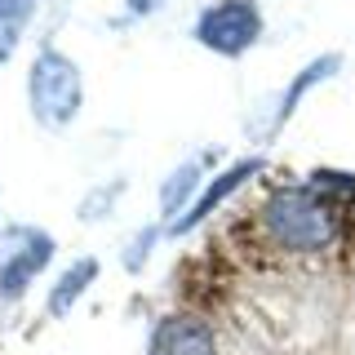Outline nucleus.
Masks as SVG:
<instances>
[{"mask_svg":"<svg viewBox=\"0 0 355 355\" xmlns=\"http://www.w3.org/2000/svg\"><path fill=\"white\" fill-rule=\"evenodd\" d=\"M196 182H200V164L191 160V164H182V169L160 187V209H164V214H178V205L196 191Z\"/></svg>","mask_w":355,"mask_h":355,"instance_id":"10","label":"nucleus"},{"mask_svg":"<svg viewBox=\"0 0 355 355\" xmlns=\"http://www.w3.org/2000/svg\"><path fill=\"white\" fill-rule=\"evenodd\" d=\"M27 98H31V116L40 125H49V129L71 125L76 111H80V71H76V62L58 49H44L31 62Z\"/></svg>","mask_w":355,"mask_h":355,"instance_id":"2","label":"nucleus"},{"mask_svg":"<svg viewBox=\"0 0 355 355\" xmlns=\"http://www.w3.org/2000/svg\"><path fill=\"white\" fill-rule=\"evenodd\" d=\"M333 173H315L306 187H280L262 205V227L280 249L288 253H315L329 249L338 236V209H333L329 191L338 182H329Z\"/></svg>","mask_w":355,"mask_h":355,"instance_id":"1","label":"nucleus"},{"mask_svg":"<svg viewBox=\"0 0 355 355\" xmlns=\"http://www.w3.org/2000/svg\"><path fill=\"white\" fill-rule=\"evenodd\" d=\"M338 62H342L338 53H324V58H315V62H311V67H302V76H297V80L288 85V94L280 98V111H275V125H284V120L293 116L297 98H302V94H306L311 85H320V80H324V76H333V67H338ZM275 125H271V129H275Z\"/></svg>","mask_w":355,"mask_h":355,"instance_id":"8","label":"nucleus"},{"mask_svg":"<svg viewBox=\"0 0 355 355\" xmlns=\"http://www.w3.org/2000/svg\"><path fill=\"white\" fill-rule=\"evenodd\" d=\"M164 0H129V14H151V9H160Z\"/></svg>","mask_w":355,"mask_h":355,"instance_id":"12","label":"nucleus"},{"mask_svg":"<svg viewBox=\"0 0 355 355\" xmlns=\"http://www.w3.org/2000/svg\"><path fill=\"white\" fill-rule=\"evenodd\" d=\"M31 14H36V0H0V62L18 49V36Z\"/></svg>","mask_w":355,"mask_h":355,"instance_id":"9","label":"nucleus"},{"mask_svg":"<svg viewBox=\"0 0 355 355\" xmlns=\"http://www.w3.org/2000/svg\"><path fill=\"white\" fill-rule=\"evenodd\" d=\"M98 280V258H80V262H71L67 271L58 275V284L49 288V315H67L76 302H80V293L89 284Z\"/></svg>","mask_w":355,"mask_h":355,"instance_id":"7","label":"nucleus"},{"mask_svg":"<svg viewBox=\"0 0 355 355\" xmlns=\"http://www.w3.org/2000/svg\"><path fill=\"white\" fill-rule=\"evenodd\" d=\"M53 258V240L36 227H14L0 253V297H18Z\"/></svg>","mask_w":355,"mask_h":355,"instance_id":"4","label":"nucleus"},{"mask_svg":"<svg viewBox=\"0 0 355 355\" xmlns=\"http://www.w3.org/2000/svg\"><path fill=\"white\" fill-rule=\"evenodd\" d=\"M147 355H218L214 329L196 315H164L151 333Z\"/></svg>","mask_w":355,"mask_h":355,"instance_id":"5","label":"nucleus"},{"mask_svg":"<svg viewBox=\"0 0 355 355\" xmlns=\"http://www.w3.org/2000/svg\"><path fill=\"white\" fill-rule=\"evenodd\" d=\"M151 240H155V231H142V236L133 240V253H125V266H129V271H138V266L147 262V249H151Z\"/></svg>","mask_w":355,"mask_h":355,"instance_id":"11","label":"nucleus"},{"mask_svg":"<svg viewBox=\"0 0 355 355\" xmlns=\"http://www.w3.org/2000/svg\"><path fill=\"white\" fill-rule=\"evenodd\" d=\"M258 36H262V14L253 0H218L196 22V40L214 53H227V58L244 53Z\"/></svg>","mask_w":355,"mask_h":355,"instance_id":"3","label":"nucleus"},{"mask_svg":"<svg viewBox=\"0 0 355 355\" xmlns=\"http://www.w3.org/2000/svg\"><path fill=\"white\" fill-rule=\"evenodd\" d=\"M258 169H262V160H258V155H249V160H240V164H231V169H227V173H218V178H214V182H209V187H205V196H200V200H196V205H191V209H187V214H182V218H173V222H169V231H173V236H182V231H191V227H200V222H205L209 214H214V209L222 205V200H227L231 191H240V187H244V182H249V178H253V173H258Z\"/></svg>","mask_w":355,"mask_h":355,"instance_id":"6","label":"nucleus"}]
</instances>
